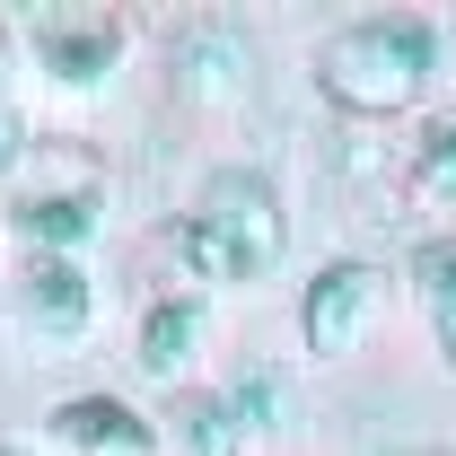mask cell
I'll use <instances>...</instances> for the list:
<instances>
[{
	"instance_id": "12",
	"label": "cell",
	"mask_w": 456,
	"mask_h": 456,
	"mask_svg": "<svg viewBox=\"0 0 456 456\" xmlns=\"http://www.w3.org/2000/svg\"><path fill=\"white\" fill-rule=\"evenodd\" d=\"M184 439H193V456H228V448H237V412H228V395L220 403H184Z\"/></svg>"
},
{
	"instance_id": "16",
	"label": "cell",
	"mask_w": 456,
	"mask_h": 456,
	"mask_svg": "<svg viewBox=\"0 0 456 456\" xmlns=\"http://www.w3.org/2000/svg\"><path fill=\"white\" fill-rule=\"evenodd\" d=\"M0 456H27V448H0Z\"/></svg>"
},
{
	"instance_id": "10",
	"label": "cell",
	"mask_w": 456,
	"mask_h": 456,
	"mask_svg": "<svg viewBox=\"0 0 456 456\" xmlns=\"http://www.w3.org/2000/svg\"><path fill=\"white\" fill-rule=\"evenodd\" d=\"M412 202L456 211V123H430V132H421V159H412Z\"/></svg>"
},
{
	"instance_id": "5",
	"label": "cell",
	"mask_w": 456,
	"mask_h": 456,
	"mask_svg": "<svg viewBox=\"0 0 456 456\" xmlns=\"http://www.w3.org/2000/svg\"><path fill=\"white\" fill-rule=\"evenodd\" d=\"M167 79H175V97L184 106H246L255 97V45L237 36V27H184L175 36V61H167Z\"/></svg>"
},
{
	"instance_id": "4",
	"label": "cell",
	"mask_w": 456,
	"mask_h": 456,
	"mask_svg": "<svg viewBox=\"0 0 456 456\" xmlns=\"http://www.w3.org/2000/svg\"><path fill=\"white\" fill-rule=\"evenodd\" d=\"M387 316V273L378 264H325L307 298H298V334L316 360H342V351H360V334Z\"/></svg>"
},
{
	"instance_id": "9",
	"label": "cell",
	"mask_w": 456,
	"mask_h": 456,
	"mask_svg": "<svg viewBox=\"0 0 456 456\" xmlns=\"http://www.w3.org/2000/svg\"><path fill=\"white\" fill-rule=\"evenodd\" d=\"M27 316H36V325H53V334H79V325H88V273H79V264H61V255L27 264Z\"/></svg>"
},
{
	"instance_id": "8",
	"label": "cell",
	"mask_w": 456,
	"mask_h": 456,
	"mask_svg": "<svg viewBox=\"0 0 456 456\" xmlns=\"http://www.w3.org/2000/svg\"><path fill=\"white\" fill-rule=\"evenodd\" d=\"M193 351H202V307H193V298H159V307L141 316L132 360H141L150 378H175V369H193Z\"/></svg>"
},
{
	"instance_id": "7",
	"label": "cell",
	"mask_w": 456,
	"mask_h": 456,
	"mask_svg": "<svg viewBox=\"0 0 456 456\" xmlns=\"http://www.w3.org/2000/svg\"><path fill=\"white\" fill-rule=\"evenodd\" d=\"M53 439L70 456H150V421L114 395H70L53 412Z\"/></svg>"
},
{
	"instance_id": "1",
	"label": "cell",
	"mask_w": 456,
	"mask_h": 456,
	"mask_svg": "<svg viewBox=\"0 0 456 456\" xmlns=\"http://www.w3.org/2000/svg\"><path fill=\"white\" fill-rule=\"evenodd\" d=\"M430 70H439L430 18L395 9V18H351L342 36H325L316 88H325L342 114H403L421 88H430Z\"/></svg>"
},
{
	"instance_id": "13",
	"label": "cell",
	"mask_w": 456,
	"mask_h": 456,
	"mask_svg": "<svg viewBox=\"0 0 456 456\" xmlns=\"http://www.w3.org/2000/svg\"><path fill=\"white\" fill-rule=\"evenodd\" d=\"M228 412H237V430H273L281 387H273V378H237V387H228Z\"/></svg>"
},
{
	"instance_id": "2",
	"label": "cell",
	"mask_w": 456,
	"mask_h": 456,
	"mask_svg": "<svg viewBox=\"0 0 456 456\" xmlns=\"http://www.w3.org/2000/svg\"><path fill=\"white\" fill-rule=\"evenodd\" d=\"M175 255L202 273V281H255L281 264V202L255 167H220L202 184L193 220L175 228Z\"/></svg>"
},
{
	"instance_id": "11",
	"label": "cell",
	"mask_w": 456,
	"mask_h": 456,
	"mask_svg": "<svg viewBox=\"0 0 456 456\" xmlns=\"http://www.w3.org/2000/svg\"><path fill=\"white\" fill-rule=\"evenodd\" d=\"M412 281L439 307V334H456V237H430V246L412 255Z\"/></svg>"
},
{
	"instance_id": "6",
	"label": "cell",
	"mask_w": 456,
	"mask_h": 456,
	"mask_svg": "<svg viewBox=\"0 0 456 456\" xmlns=\"http://www.w3.org/2000/svg\"><path fill=\"white\" fill-rule=\"evenodd\" d=\"M27 36H36V53H45L53 79H97L123 53V18H106V9H36Z\"/></svg>"
},
{
	"instance_id": "14",
	"label": "cell",
	"mask_w": 456,
	"mask_h": 456,
	"mask_svg": "<svg viewBox=\"0 0 456 456\" xmlns=\"http://www.w3.org/2000/svg\"><path fill=\"white\" fill-rule=\"evenodd\" d=\"M18 159H27V150H18V123H9V114H0V175L18 167Z\"/></svg>"
},
{
	"instance_id": "3",
	"label": "cell",
	"mask_w": 456,
	"mask_h": 456,
	"mask_svg": "<svg viewBox=\"0 0 456 456\" xmlns=\"http://www.w3.org/2000/svg\"><path fill=\"white\" fill-rule=\"evenodd\" d=\"M18 202H9V220L27 246H79L97 211H106V167L79 150V141H36V159H18Z\"/></svg>"
},
{
	"instance_id": "15",
	"label": "cell",
	"mask_w": 456,
	"mask_h": 456,
	"mask_svg": "<svg viewBox=\"0 0 456 456\" xmlns=\"http://www.w3.org/2000/svg\"><path fill=\"white\" fill-rule=\"evenodd\" d=\"M439 342H448V360H456V334H439Z\"/></svg>"
},
{
	"instance_id": "17",
	"label": "cell",
	"mask_w": 456,
	"mask_h": 456,
	"mask_svg": "<svg viewBox=\"0 0 456 456\" xmlns=\"http://www.w3.org/2000/svg\"><path fill=\"white\" fill-rule=\"evenodd\" d=\"M0 45H9V27H0Z\"/></svg>"
}]
</instances>
